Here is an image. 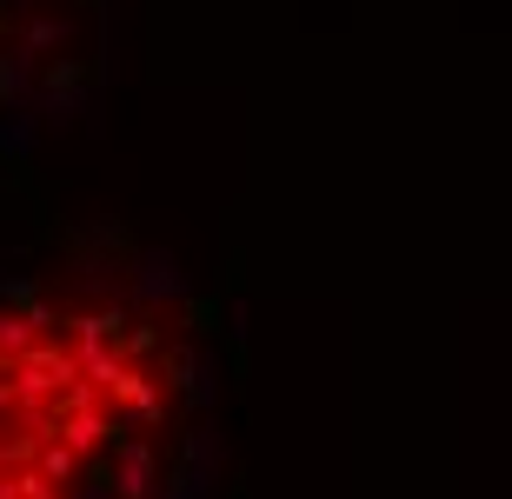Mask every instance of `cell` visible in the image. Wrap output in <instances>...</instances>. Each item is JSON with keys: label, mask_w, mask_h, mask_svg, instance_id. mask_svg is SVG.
<instances>
[{"label": "cell", "mask_w": 512, "mask_h": 499, "mask_svg": "<svg viewBox=\"0 0 512 499\" xmlns=\"http://www.w3.org/2000/svg\"><path fill=\"white\" fill-rule=\"evenodd\" d=\"M100 440H114V406H100V400L67 406V420H60V446H67V453H94Z\"/></svg>", "instance_id": "cell-1"}, {"label": "cell", "mask_w": 512, "mask_h": 499, "mask_svg": "<svg viewBox=\"0 0 512 499\" xmlns=\"http://www.w3.org/2000/svg\"><path fill=\"white\" fill-rule=\"evenodd\" d=\"M107 400H114V406H127V413H133L140 426H160V420H167V400L153 393V380L140 373V366H120V380L107 386Z\"/></svg>", "instance_id": "cell-2"}, {"label": "cell", "mask_w": 512, "mask_h": 499, "mask_svg": "<svg viewBox=\"0 0 512 499\" xmlns=\"http://www.w3.org/2000/svg\"><path fill=\"white\" fill-rule=\"evenodd\" d=\"M114 440H120V433H114ZM114 499H153V446H147V440H120Z\"/></svg>", "instance_id": "cell-3"}, {"label": "cell", "mask_w": 512, "mask_h": 499, "mask_svg": "<svg viewBox=\"0 0 512 499\" xmlns=\"http://www.w3.org/2000/svg\"><path fill=\"white\" fill-rule=\"evenodd\" d=\"M180 293V267H173L167 253H147V267H140V300H167Z\"/></svg>", "instance_id": "cell-4"}, {"label": "cell", "mask_w": 512, "mask_h": 499, "mask_svg": "<svg viewBox=\"0 0 512 499\" xmlns=\"http://www.w3.org/2000/svg\"><path fill=\"white\" fill-rule=\"evenodd\" d=\"M74 460H80V453H67L60 440H47L34 453V473H40V480H54V486H67V480H74Z\"/></svg>", "instance_id": "cell-5"}, {"label": "cell", "mask_w": 512, "mask_h": 499, "mask_svg": "<svg viewBox=\"0 0 512 499\" xmlns=\"http://www.w3.org/2000/svg\"><path fill=\"white\" fill-rule=\"evenodd\" d=\"M74 340H80V346L120 340V313H80V320H74Z\"/></svg>", "instance_id": "cell-6"}, {"label": "cell", "mask_w": 512, "mask_h": 499, "mask_svg": "<svg viewBox=\"0 0 512 499\" xmlns=\"http://www.w3.org/2000/svg\"><path fill=\"white\" fill-rule=\"evenodd\" d=\"M40 333L27 327V313H0V360H14V353H27Z\"/></svg>", "instance_id": "cell-7"}, {"label": "cell", "mask_w": 512, "mask_h": 499, "mask_svg": "<svg viewBox=\"0 0 512 499\" xmlns=\"http://www.w3.org/2000/svg\"><path fill=\"white\" fill-rule=\"evenodd\" d=\"M60 40H67V20L40 14V20H27V40H20V47H27V54H47V47H60Z\"/></svg>", "instance_id": "cell-8"}, {"label": "cell", "mask_w": 512, "mask_h": 499, "mask_svg": "<svg viewBox=\"0 0 512 499\" xmlns=\"http://www.w3.org/2000/svg\"><path fill=\"white\" fill-rule=\"evenodd\" d=\"M27 147H34V120L14 114L7 127H0V154H27Z\"/></svg>", "instance_id": "cell-9"}, {"label": "cell", "mask_w": 512, "mask_h": 499, "mask_svg": "<svg viewBox=\"0 0 512 499\" xmlns=\"http://www.w3.org/2000/svg\"><path fill=\"white\" fill-rule=\"evenodd\" d=\"M20 94H27V67H20V60L7 67V60H0V100H20Z\"/></svg>", "instance_id": "cell-10"}, {"label": "cell", "mask_w": 512, "mask_h": 499, "mask_svg": "<svg viewBox=\"0 0 512 499\" xmlns=\"http://www.w3.org/2000/svg\"><path fill=\"white\" fill-rule=\"evenodd\" d=\"M74 499H114V486H80Z\"/></svg>", "instance_id": "cell-11"}, {"label": "cell", "mask_w": 512, "mask_h": 499, "mask_svg": "<svg viewBox=\"0 0 512 499\" xmlns=\"http://www.w3.org/2000/svg\"><path fill=\"white\" fill-rule=\"evenodd\" d=\"M0 473H7V446H0Z\"/></svg>", "instance_id": "cell-12"}]
</instances>
